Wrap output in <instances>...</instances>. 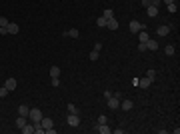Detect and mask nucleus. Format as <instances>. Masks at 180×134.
<instances>
[{
  "label": "nucleus",
  "mask_w": 180,
  "mask_h": 134,
  "mask_svg": "<svg viewBox=\"0 0 180 134\" xmlns=\"http://www.w3.org/2000/svg\"><path fill=\"white\" fill-rule=\"evenodd\" d=\"M146 78H150V80H154V78H156V70H154V68H150V70L146 72Z\"/></svg>",
  "instance_id": "nucleus-26"
},
{
  "label": "nucleus",
  "mask_w": 180,
  "mask_h": 134,
  "mask_svg": "<svg viewBox=\"0 0 180 134\" xmlns=\"http://www.w3.org/2000/svg\"><path fill=\"white\" fill-rule=\"evenodd\" d=\"M66 122L70 124V126H80V116L78 114H68Z\"/></svg>",
  "instance_id": "nucleus-4"
},
{
  "label": "nucleus",
  "mask_w": 180,
  "mask_h": 134,
  "mask_svg": "<svg viewBox=\"0 0 180 134\" xmlns=\"http://www.w3.org/2000/svg\"><path fill=\"white\" fill-rule=\"evenodd\" d=\"M120 106H122V110H132V108H134V104H132V100H122L120 102Z\"/></svg>",
  "instance_id": "nucleus-14"
},
{
  "label": "nucleus",
  "mask_w": 180,
  "mask_h": 134,
  "mask_svg": "<svg viewBox=\"0 0 180 134\" xmlns=\"http://www.w3.org/2000/svg\"><path fill=\"white\" fill-rule=\"evenodd\" d=\"M44 134H56V128H54V126H52V128H48V130H46Z\"/></svg>",
  "instance_id": "nucleus-33"
},
{
  "label": "nucleus",
  "mask_w": 180,
  "mask_h": 134,
  "mask_svg": "<svg viewBox=\"0 0 180 134\" xmlns=\"http://www.w3.org/2000/svg\"><path fill=\"white\" fill-rule=\"evenodd\" d=\"M164 4H172V2H176V0H162Z\"/></svg>",
  "instance_id": "nucleus-36"
},
{
  "label": "nucleus",
  "mask_w": 180,
  "mask_h": 134,
  "mask_svg": "<svg viewBox=\"0 0 180 134\" xmlns=\"http://www.w3.org/2000/svg\"><path fill=\"white\" fill-rule=\"evenodd\" d=\"M8 22H10V20H8L6 16H0V26H8Z\"/></svg>",
  "instance_id": "nucleus-30"
},
{
  "label": "nucleus",
  "mask_w": 180,
  "mask_h": 134,
  "mask_svg": "<svg viewBox=\"0 0 180 134\" xmlns=\"http://www.w3.org/2000/svg\"><path fill=\"white\" fill-rule=\"evenodd\" d=\"M146 12H148V16H152V18H154V16H158V8H156V6H148Z\"/></svg>",
  "instance_id": "nucleus-20"
},
{
  "label": "nucleus",
  "mask_w": 180,
  "mask_h": 134,
  "mask_svg": "<svg viewBox=\"0 0 180 134\" xmlns=\"http://www.w3.org/2000/svg\"><path fill=\"white\" fill-rule=\"evenodd\" d=\"M20 130H22L24 134H32V132H34V124H28V122H26L22 128H20Z\"/></svg>",
  "instance_id": "nucleus-18"
},
{
  "label": "nucleus",
  "mask_w": 180,
  "mask_h": 134,
  "mask_svg": "<svg viewBox=\"0 0 180 134\" xmlns=\"http://www.w3.org/2000/svg\"><path fill=\"white\" fill-rule=\"evenodd\" d=\"M170 30H172V28H170L168 24H162V26H158V28H156V34H158V36H168Z\"/></svg>",
  "instance_id": "nucleus-5"
},
{
  "label": "nucleus",
  "mask_w": 180,
  "mask_h": 134,
  "mask_svg": "<svg viewBox=\"0 0 180 134\" xmlns=\"http://www.w3.org/2000/svg\"><path fill=\"white\" fill-rule=\"evenodd\" d=\"M66 36H70V38H78L80 32L76 30V28H70V30H66V32H64V38H66Z\"/></svg>",
  "instance_id": "nucleus-15"
},
{
  "label": "nucleus",
  "mask_w": 180,
  "mask_h": 134,
  "mask_svg": "<svg viewBox=\"0 0 180 134\" xmlns=\"http://www.w3.org/2000/svg\"><path fill=\"white\" fill-rule=\"evenodd\" d=\"M108 102V108L110 110H116V108H120V98H116V96H110V98H106Z\"/></svg>",
  "instance_id": "nucleus-2"
},
{
  "label": "nucleus",
  "mask_w": 180,
  "mask_h": 134,
  "mask_svg": "<svg viewBox=\"0 0 180 134\" xmlns=\"http://www.w3.org/2000/svg\"><path fill=\"white\" fill-rule=\"evenodd\" d=\"M42 116H44V114H42V110H40V108H32V110H30V114H28V118H30L32 122H40V120H42Z\"/></svg>",
  "instance_id": "nucleus-1"
},
{
  "label": "nucleus",
  "mask_w": 180,
  "mask_h": 134,
  "mask_svg": "<svg viewBox=\"0 0 180 134\" xmlns=\"http://www.w3.org/2000/svg\"><path fill=\"white\" fill-rule=\"evenodd\" d=\"M142 28H144V26L138 22V20H132V22L128 24V30H130V32H134V34H138L140 30H142Z\"/></svg>",
  "instance_id": "nucleus-3"
},
{
  "label": "nucleus",
  "mask_w": 180,
  "mask_h": 134,
  "mask_svg": "<svg viewBox=\"0 0 180 134\" xmlns=\"http://www.w3.org/2000/svg\"><path fill=\"white\" fill-rule=\"evenodd\" d=\"M148 38H150V36H148V32H146V28H142V30H140V32H138V40H140V42H146Z\"/></svg>",
  "instance_id": "nucleus-16"
},
{
  "label": "nucleus",
  "mask_w": 180,
  "mask_h": 134,
  "mask_svg": "<svg viewBox=\"0 0 180 134\" xmlns=\"http://www.w3.org/2000/svg\"><path fill=\"white\" fill-rule=\"evenodd\" d=\"M4 86H6V88L10 90H16V78H6V82H4Z\"/></svg>",
  "instance_id": "nucleus-12"
},
{
  "label": "nucleus",
  "mask_w": 180,
  "mask_h": 134,
  "mask_svg": "<svg viewBox=\"0 0 180 134\" xmlns=\"http://www.w3.org/2000/svg\"><path fill=\"white\" fill-rule=\"evenodd\" d=\"M96 130H98L100 134H110V132H112V128L108 126V122H106V124H96Z\"/></svg>",
  "instance_id": "nucleus-6"
},
{
  "label": "nucleus",
  "mask_w": 180,
  "mask_h": 134,
  "mask_svg": "<svg viewBox=\"0 0 180 134\" xmlns=\"http://www.w3.org/2000/svg\"><path fill=\"white\" fill-rule=\"evenodd\" d=\"M102 16H104L106 20H108V18H114V12H112V8H106V10L102 12Z\"/></svg>",
  "instance_id": "nucleus-23"
},
{
  "label": "nucleus",
  "mask_w": 180,
  "mask_h": 134,
  "mask_svg": "<svg viewBox=\"0 0 180 134\" xmlns=\"http://www.w3.org/2000/svg\"><path fill=\"white\" fill-rule=\"evenodd\" d=\"M40 124H42L44 132L48 130V128H52V126H54V122H52V118H46V116H42V120H40Z\"/></svg>",
  "instance_id": "nucleus-7"
},
{
  "label": "nucleus",
  "mask_w": 180,
  "mask_h": 134,
  "mask_svg": "<svg viewBox=\"0 0 180 134\" xmlns=\"http://www.w3.org/2000/svg\"><path fill=\"white\" fill-rule=\"evenodd\" d=\"M58 84H60V80H58V78H52V86H54V88H56Z\"/></svg>",
  "instance_id": "nucleus-34"
},
{
  "label": "nucleus",
  "mask_w": 180,
  "mask_h": 134,
  "mask_svg": "<svg viewBox=\"0 0 180 134\" xmlns=\"http://www.w3.org/2000/svg\"><path fill=\"white\" fill-rule=\"evenodd\" d=\"M66 110H68V114H78V108H76L74 104H68V106H66Z\"/></svg>",
  "instance_id": "nucleus-24"
},
{
  "label": "nucleus",
  "mask_w": 180,
  "mask_h": 134,
  "mask_svg": "<svg viewBox=\"0 0 180 134\" xmlns=\"http://www.w3.org/2000/svg\"><path fill=\"white\" fill-rule=\"evenodd\" d=\"M28 114H30V108H28L26 104H20V106H18V116H26V118H28Z\"/></svg>",
  "instance_id": "nucleus-9"
},
{
  "label": "nucleus",
  "mask_w": 180,
  "mask_h": 134,
  "mask_svg": "<svg viewBox=\"0 0 180 134\" xmlns=\"http://www.w3.org/2000/svg\"><path fill=\"white\" fill-rule=\"evenodd\" d=\"M152 6H156V8H158V6H160V0H152Z\"/></svg>",
  "instance_id": "nucleus-35"
},
{
  "label": "nucleus",
  "mask_w": 180,
  "mask_h": 134,
  "mask_svg": "<svg viewBox=\"0 0 180 134\" xmlns=\"http://www.w3.org/2000/svg\"><path fill=\"white\" fill-rule=\"evenodd\" d=\"M138 50H140V52H144V50H146V44H144V42H140V44H138Z\"/></svg>",
  "instance_id": "nucleus-32"
},
{
  "label": "nucleus",
  "mask_w": 180,
  "mask_h": 134,
  "mask_svg": "<svg viewBox=\"0 0 180 134\" xmlns=\"http://www.w3.org/2000/svg\"><path fill=\"white\" fill-rule=\"evenodd\" d=\"M150 84H152V80L150 78H138V86H140V88H148V86H150Z\"/></svg>",
  "instance_id": "nucleus-17"
},
{
  "label": "nucleus",
  "mask_w": 180,
  "mask_h": 134,
  "mask_svg": "<svg viewBox=\"0 0 180 134\" xmlns=\"http://www.w3.org/2000/svg\"><path fill=\"white\" fill-rule=\"evenodd\" d=\"M98 56H100L98 50H92V52H90V60H98Z\"/></svg>",
  "instance_id": "nucleus-28"
},
{
  "label": "nucleus",
  "mask_w": 180,
  "mask_h": 134,
  "mask_svg": "<svg viewBox=\"0 0 180 134\" xmlns=\"http://www.w3.org/2000/svg\"><path fill=\"white\" fill-rule=\"evenodd\" d=\"M50 78H60V66H50Z\"/></svg>",
  "instance_id": "nucleus-13"
},
{
  "label": "nucleus",
  "mask_w": 180,
  "mask_h": 134,
  "mask_svg": "<svg viewBox=\"0 0 180 134\" xmlns=\"http://www.w3.org/2000/svg\"><path fill=\"white\" fill-rule=\"evenodd\" d=\"M164 52H166V56H172L174 54V44H166L164 46Z\"/></svg>",
  "instance_id": "nucleus-22"
},
{
  "label": "nucleus",
  "mask_w": 180,
  "mask_h": 134,
  "mask_svg": "<svg viewBox=\"0 0 180 134\" xmlns=\"http://www.w3.org/2000/svg\"><path fill=\"white\" fill-rule=\"evenodd\" d=\"M140 2H142V6H144V8H148V6H152V0H140Z\"/></svg>",
  "instance_id": "nucleus-31"
},
{
  "label": "nucleus",
  "mask_w": 180,
  "mask_h": 134,
  "mask_svg": "<svg viewBox=\"0 0 180 134\" xmlns=\"http://www.w3.org/2000/svg\"><path fill=\"white\" fill-rule=\"evenodd\" d=\"M176 10H178V4H176V2H172V4H168V12H170V14H174Z\"/></svg>",
  "instance_id": "nucleus-27"
},
{
  "label": "nucleus",
  "mask_w": 180,
  "mask_h": 134,
  "mask_svg": "<svg viewBox=\"0 0 180 134\" xmlns=\"http://www.w3.org/2000/svg\"><path fill=\"white\" fill-rule=\"evenodd\" d=\"M8 92H10V90L6 88V86H0V98H6V96H8Z\"/></svg>",
  "instance_id": "nucleus-25"
},
{
  "label": "nucleus",
  "mask_w": 180,
  "mask_h": 134,
  "mask_svg": "<svg viewBox=\"0 0 180 134\" xmlns=\"http://www.w3.org/2000/svg\"><path fill=\"white\" fill-rule=\"evenodd\" d=\"M144 44H146V50H158V42H156V40H152V38H148Z\"/></svg>",
  "instance_id": "nucleus-11"
},
{
  "label": "nucleus",
  "mask_w": 180,
  "mask_h": 134,
  "mask_svg": "<svg viewBox=\"0 0 180 134\" xmlns=\"http://www.w3.org/2000/svg\"><path fill=\"white\" fill-rule=\"evenodd\" d=\"M106 22H108V20H106L104 16H98V18H96V26H98V28H106Z\"/></svg>",
  "instance_id": "nucleus-19"
},
{
  "label": "nucleus",
  "mask_w": 180,
  "mask_h": 134,
  "mask_svg": "<svg viewBox=\"0 0 180 134\" xmlns=\"http://www.w3.org/2000/svg\"><path fill=\"white\" fill-rule=\"evenodd\" d=\"M106 28L112 32V30H118V20L116 18H108V22H106Z\"/></svg>",
  "instance_id": "nucleus-8"
},
{
  "label": "nucleus",
  "mask_w": 180,
  "mask_h": 134,
  "mask_svg": "<svg viewBox=\"0 0 180 134\" xmlns=\"http://www.w3.org/2000/svg\"><path fill=\"white\" fill-rule=\"evenodd\" d=\"M6 28H8V34H18V32H20V28H18V24H16V22H8Z\"/></svg>",
  "instance_id": "nucleus-10"
},
{
  "label": "nucleus",
  "mask_w": 180,
  "mask_h": 134,
  "mask_svg": "<svg viewBox=\"0 0 180 134\" xmlns=\"http://www.w3.org/2000/svg\"><path fill=\"white\" fill-rule=\"evenodd\" d=\"M106 122H108V118H106L104 114H100V116H98V122H96V124H106Z\"/></svg>",
  "instance_id": "nucleus-29"
},
{
  "label": "nucleus",
  "mask_w": 180,
  "mask_h": 134,
  "mask_svg": "<svg viewBox=\"0 0 180 134\" xmlns=\"http://www.w3.org/2000/svg\"><path fill=\"white\" fill-rule=\"evenodd\" d=\"M24 124H26V116H18L16 118V128H22Z\"/></svg>",
  "instance_id": "nucleus-21"
}]
</instances>
